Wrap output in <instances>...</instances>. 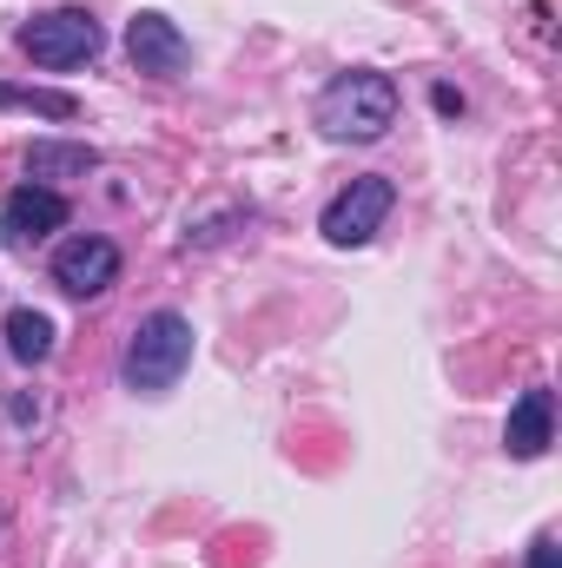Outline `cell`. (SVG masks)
Returning <instances> with one entry per match:
<instances>
[{
  "instance_id": "obj_1",
  "label": "cell",
  "mask_w": 562,
  "mask_h": 568,
  "mask_svg": "<svg viewBox=\"0 0 562 568\" xmlns=\"http://www.w3.org/2000/svg\"><path fill=\"white\" fill-rule=\"evenodd\" d=\"M398 106H404V93H398L391 73L351 67V73H338V80L318 93L311 120H318V133H324L331 145H378L391 126H398Z\"/></svg>"
},
{
  "instance_id": "obj_2",
  "label": "cell",
  "mask_w": 562,
  "mask_h": 568,
  "mask_svg": "<svg viewBox=\"0 0 562 568\" xmlns=\"http://www.w3.org/2000/svg\"><path fill=\"white\" fill-rule=\"evenodd\" d=\"M192 317L185 311H145L120 351V384L133 397H165L185 371H192Z\"/></svg>"
},
{
  "instance_id": "obj_3",
  "label": "cell",
  "mask_w": 562,
  "mask_h": 568,
  "mask_svg": "<svg viewBox=\"0 0 562 568\" xmlns=\"http://www.w3.org/2000/svg\"><path fill=\"white\" fill-rule=\"evenodd\" d=\"M391 205H398V185H391L384 172H364V179H351V185L318 212V232H324V245L358 252V245H371V239L384 232Z\"/></svg>"
},
{
  "instance_id": "obj_4",
  "label": "cell",
  "mask_w": 562,
  "mask_h": 568,
  "mask_svg": "<svg viewBox=\"0 0 562 568\" xmlns=\"http://www.w3.org/2000/svg\"><path fill=\"white\" fill-rule=\"evenodd\" d=\"M100 47H107V33H100V20L87 7H53V13H33L20 27V53L33 67H53V73L60 67H87Z\"/></svg>"
},
{
  "instance_id": "obj_5",
  "label": "cell",
  "mask_w": 562,
  "mask_h": 568,
  "mask_svg": "<svg viewBox=\"0 0 562 568\" xmlns=\"http://www.w3.org/2000/svg\"><path fill=\"white\" fill-rule=\"evenodd\" d=\"M47 272H53V284H60L67 297H107V291L120 284V245H113L107 232H73V239L53 245Z\"/></svg>"
},
{
  "instance_id": "obj_6",
  "label": "cell",
  "mask_w": 562,
  "mask_h": 568,
  "mask_svg": "<svg viewBox=\"0 0 562 568\" xmlns=\"http://www.w3.org/2000/svg\"><path fill=\"white\" fill-rule=\"evenodd\" d=\"M127 60H133V73H152V80H179L185 67H192V40L179 33V20H165V13H133L127 20Z\"/></svg>"
},
{
  "instance_id": "obj_7",
  "label": "cell",
  "mask_w": 562,
  "mask_h": 568,
  "mask_svg": "<svg viewBox=\"0 0 562 568\" xmlns=\"http://www.w3.org/2000/svg\"><path fill=\"white\" fill-rule=\"evenodd\" d=\"M67 225V199L53 192V185H13L7 199H0V245H27V239H47V232H60Z\"/></svg>"
},
{
  "instance_id": "obj_8",
  "label": "cell",
  "mask_w": 562,
  "mask_h": 568,
  "mask_svg": "<svg viewBox=\"0 0 562 568\" xmlns=\"http://www.w3.org/2000/svg\"><path fill=\"white\" fill-rule=\"evenodd\" d=\"M556 443V397L536 384V390H523L516 404H510V424H503V449L516 456V463H536L543 449Z\"/></svg>"
},
{
  "instance_id": "obj_9",
  "label": "cell",
  "mask_w": 562,
  "mask_h": 568,
  "mask_svg": "<svg viewBox=\"0 0 562 568\" xmlns=\"http://www.w3.org/2000/svg\"><path fill=\"white\" fill-rule=\"evenodd\" d=\"M87 172H100V152H93V145L33 140V152H27V179H33V185H53V179H87Z\"/></svg>"
},
{
  "instance_id": "obj_10",
  "label": "cell",
  "mask_w": 562,
  "mask_h": 568,
  "mask_svg": "<svg viewBox=\"0 0 562 568\" xmlns=\"http://www.w3.org/2000/svg\"><path fill=\"white\" fill-rule=\"evenodd\" d=\"M53 337H60V331H53L47 311H27V304L7 311V351H13V364H27V371L47 364V357H53Z\"/></svg>"
},
{
  "instance_id": "obj_11",
  "label": "cell",
  "mask_w": 562,
  "mask_h": 568,
  "mask_svg": "<svg viewBox=\"0 0 562 568\" xmlns=\"http://www.w3.org/2000/svg\"><path fill=\"white\" fill-rule=\"evenodd\" d=\"M0 113H40V120H80L73 93H47V87H7L0 80Z\"/></svg>"
},
{
  "instance_id": "obj_12",
  "label": "cell",
  "mask_w": 562,
  "mask_h": 568,
  "mask_svg": "<svg viewBox=\"0 0 562 568\" xmlns=\"http://www.w3.org/2000/svg\"><path fill=\"white\" fill-rule=\"evenodd\" d=\"M245 219H252L245 205H225L219 219H199V225H185V252H205V245H219V239H225V225H245Z\"/></svg>"
},
{
  "instance_id": "obj_13",
  "label": "cell",
  "mask_w": 562,
  "mask_h": 568,
  "mask_svg": "<svg viewBox=\"0 0 562 568\" xmlns=\"http://www.w3.org/2000/svg\"><path fill=\"white\" fill-rule=\"evenodd\" d=\"M7 424H13V429L40 424V397H27V390H13V397H7Z\"/></svg>"
},
{
  "instance_id": "obj_14",
  "label": "cell",
  "mask_w": 562,
  "mask_h": 568,
  "mask_svg": "<svg viewBox=\"0 0 562 568\" xmlns=\"http://www.w3.org/2000/svg\"><path fill=\"white\" fill-rule=\"evenodd\" d=\"M523 568H562V542L550 536V529H543V536L530 542V562H523Z\"/></svg>"
},
{
  "instance_id": "obj_15",
  "label": "cell",
  "mask_w": 562,
  "mask_h": 568,
  "mask_svg": "<svg viewBox=\"0 0 562 568\" xmlns=\"http://www.w3.org/2000/svg\"><path fill=\"white\" fill-rule=\"evenodd\" d=\"M430 100H436V113H463V93L456 87H430Z\"/></svg>"
}]
</instances>
